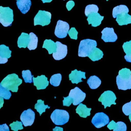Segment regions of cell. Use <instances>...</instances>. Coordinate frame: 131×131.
<instances>
[{"label": "cell", "mask_w": 131, "mask_h": 131, "mask_svg": "<svg viewBox=\"0 0 131 131\" xmlns=\"http://www.w3.org/2000/svg\"><path fill=\"white\" fill-rule=\"evenodd\" d=\"M116 83L119 90L131 89V71L129 69L123 68L119 71Z\"/></svg>", "instance_id": "cell-1"}, {"label": "cell", "mask_w": 131, "mask_h": 131, "mask_svg": "<svg viewBox=\"0 0 131 131\" xmlns=\"http://www.w3.org/2000/svg\"><path fill=\"white\" fill-rule=\"evenodd\" d=\"M22 80L19 78L17 74L12 73L4 78L0 85L9 91H11L12 92H17L18 91V86L22 83Z\"/></svg>", "instance_id": "cell-2"}, {"label": "cell", "mask_w": 131, "mask_h": 131, "mask_svg": "<svg viewBox=\"0 0 131 131\" xmlns=\"http://www.w3.org/2000/svg\"><path fill=\"white\" fill-rule=\"evenodd\" d=\"M97 46V42L95 40L85 39L80 41L78 48V56L87 57L91 51Z\"/></svg>", "instance_id": "cell-3"}, {"label": "cell", "mask_w": 131, "mask_h": 131, "mask_svg": "<svg viewBox=\"0 0 131 131\" xmlns=\"http://www.w3.org/2000/svg\"><path fill=\"white\" fill-rule=\"evenodd\" d=\"M50 117L55 125H61L68 122L70 116L67 111L63 110L56 109L52 112Z\"/></svg>", "instance_id": "cell-4"}, {"label": "cell", "mask_w": 131, "mask_h": 131, "mask_svg": "<svg viewBox=\"0 0 131 131\" xmlns=\"http://www.w3.org/2000/svg\"><path fill=\"white\" fill-rule=\"evenodd\" d=\"M13 21V10L9 7H0V22L4 27L11 26Z\"/></svg>", "instance_id": "cell-5"}, {"label": "cell", "mask_w": 131, "mask_h": 131, "mask_svg": "<svg viewBox=\"0 0 131 131\" xmlns=\"http://www.w3.org/2000/svg\"><path fill=\"white\" fill-rule=\"evenodd\" d=\"M51 14L50 12L39 10L34 18V25H41L42 26L48 25L51 22Z\"/></svg>", "instance_id": "cell-6"}, {"label": "cell", "mask_w": 131, "mask_h": 131, "mask_svg": "<svg viewBox=\"0 0 131 131\" xmlns=\"http://www.w3.org/2000/svg\"><path fill=\"white\" fill-rule=\"evenodd\" d=\"M116 97L114 92L111 91H106L101 95L98 101L101 102L104 108H106V107H110L112 104H116Z\"/></svg>", "instance_id": "cell-7"}, {"label": "cell", "mask_w": 131, "mask_h": 131, "mask_svg": "<svg viewBox=\"0 0 131 131\" xmlns=\"http://www.w3.org/2000/svg\"><path fill=\"white\" fill-rule=\"evenodd\" d=\"M69 25L68 23L58 20L55 29V35L59 38L66 37L69 31Z\"/></svg>", "instance_id": "cell-8"}, {"label": "cell", "mask_w": 131, "mask_h": 131, "mask_svg": "<svg viewBox=\"0 0 131 131\" xmlns=\"http://www.w3.org/2000/svg\"><path fill=\"white\" fill-rule=\"evenodd\" d=\"M109 118L103 112L96 113L93 117L91 122L96 128H101L109 123Z\"/></svg>", "instance_id": "cell-9"}, {"label": "cell", "mask_w": 131, "mask_h": 131, "mask_svg": "<svg viewBox=\"0 0 131 131\" xmlns=\"http://www.w3.org/2000/svg\"><path fill=\"white\" fill-rule=\"evenodd\" d=\"M69 96L73 99V105H77L84 100L86 94L79 88L75 87L74 89H72L70 91Z\"/></svg>", "instance_id": "cell-10"}, {"label": "cell", "mask_w": 131, "mask_h": 131, "mask_svg": "<svg viewBox=\"0 0 131 131\" xmlns=\"http://www.w3.org/2000/svg\"><path fill=\"white\" fill-rule=\"evenodd\" d=\"M20 119L25 126H31L34 121L35 113L30 108L25 110L21 113Z\"/></svg>", "instance_id": "cell-11"}, {"label": "cell", "mask_w": 131, "mask_h": 131, "mask_svg": "<svg viewBox=\"0 0 131 131\" xmlns=\"http://www.w3.org/2000/svg\"><path fill=\"white\" fill-rule=\"evenodd\" d=\"M56 43L57 45L56 52L53 53L52 56L54 59L59 60L64 58L66 56L68 52L67 46L58 41H57Z\"/></svg>", "instance_id": "cell-12"}, {"label": "cell", "mask_w": 131, "mask_h": 131, "mask_svg": "<svg viewBox=\"0 0 131 131\" xmlns=\"http://www.w3.org/2000/svg\"><path fill=\"white\" fill-rule=\"evenodd\" d=\"M101 33V39L104 42H115L117 39V36L113 28H105Z\"/></svg>", "instance_id": "cell-13"}, {"label": "cell", "mask_w": 131, "mask_h": 131, "mask_svg": "<svg viewBox=\"0 0 131 131\" xmlns=\"http://www.w3.org/2000/svg\"><path fill=\"white\" fill-rule=\"evenodd\" d=\"M33 82L34 85L36 87L38 90L46 89L49 83L47 77L43 75L38 76L37 77H34L33 76Z\"/></svg>", "instance_id": "cell-14"}, {"label": "cell", "mask_w": 131, "mask_h": 131, "mask_svg": "<svg viewBox=\"0 0 131 131\" xmlns=\"http://www.w3.org/2000/svg\"><path fill=\"white\" fill-rule=\"evenodd\" d=\"M85 72H82L81 71H78L75 69L74 71H72L71 74L69 75V80L71 81L72 83L77 84L79 82H83L82 78L85 79Z\"/></svg>", "instance_id": "cell-15"}, {"label": "cell", "mask_w": 131, "mask_h": 131, "mask_svg": "<svg viewBox=\"0 0 131 131\" xmlns=\"http://www.w3.org/2000/svg\"><path fill=\"white\" fill-rule=\"evenodd\" d=\"M103 18L104 16H101L98 12H93L88 16L87 20L89 25H91L92 27H96L101 24Z\"/></svg>", "instance_id": "cell-16"}, {"label": "cell", "mask_w": 131, "mask_h": 131, "mask_svg": "<svg viewBox=\"0 0 131 131\" xmlns=\"http://www.w3.org/2000/svg\"><path fill=\"white\" fill-rule=\"evenodd\" d=\"M11 51L8 47L1 45L0 46V63H5L8 61V59L11 57Z\"/></svg>", "instance_id": "cell-17"}, {"label": "cell", "mask_w": 131, "mask_h": 131, "mask_svg": "<svg viewBox=\"0 0 131 131\" xmlns=\"http://www.w3.org/2000/svg\"><path fill=\"white\" fill-rule=\"evenodd\" d=\"M107 127L110 129H113L114 131H126L127 127L125 123L122 121H119L116 123L114 120L109 122Z\"/></svg>", "instance_id": "cell-18"}, {"label": "cell", "mask_w": 131, "mask_h": 131, "mask_svg": "<svg viewBox=\"0 0 131 131\" xmlns=\"http://www.w3.org/2000/svg\"><path fill=\"white\" fill-rule=\"evenodd\" d=\"M116 21L120 26L126 25L131 24V15L128 13H123L119 14L116 16Z\"/></svg>", "instance_id": "cell-19"}, {"label": "cell", "mask_w": 131, "mask_h": 131, "mask_svg": "<svg viewBox=\"0 0 131 131\" xmlns=\"http://www.w3.org/2000/svg\"><path fill=\"white\" fill-rule=\"evenodd\" d=\"M16 5L18 9L23 14H26L30 8L31 2L30 0H18Z\"/></svg>", "instance_id": "cell-20"}, {"label": "cell", "mask_w": 131, "mask_h": 131, "mask_svg": "<svg viewBox=\"0 0 131 131\" xmlns=\"http://www.w3.org/2000/svg\"><path fill=\"white\" fill-rule=\"evenodd\" d=\"M91 108H88L85 105L80 103L76 108V112L81 117L86 118L91 115Z\"/></svg>", "instance_id": "cell-21"}, {"label": "cell", "mask_w": 131, "mask_h": 131, "mask_svg": "<svg viewBox=\"0 0 131 131\" xmlns=\"http://www.w3.org/2000/svg\"><path fill=\"white\" fill-rule=\"evenodd\" d=\"M29 41H30L29 34L23 32L18 38L17 46L19 48H26L28 47Z\"/></svg>", "instance_id": "cell-22"}, {"label": "cell", "mask_w": 131, "mask_h": 131, "mask_svg": "<svg viewBox=\"0 0 131 131\" xmlns=\"http://www.w3.org/2000/svg\"><path fill=\"white\" fill-rule=\"evenodd\" d=\"M42 48H45L48 51L49 54H53L56 52L57 45L51 39H45L43 41Z\"/></svg>", "instance_id": "cell-23"}, {"label": "cell", "mask_w": 131, "mask_h": 131, "mask_svg": "<svg viewBox=\"0 0 131 131\" xmlns=\"http://www.w3.org/2000/svg\"><path fill=\"white\" fill-rule=\"evenodd\" d=\"M103 52L99 48L95 47L91 51L88 57H89L93 61H96L101 59L103 57Z\"/></svg>", "instance_id": "cell-24"}, {"label": "cell", "mask_w": 131, "mask_h": 131, "mask_svg": "<svg viewBox=\"0 0 131 131\" xmlns=\"http://www.w3.org/2000/svg\"><path fill=\"white\" fill-rule=\"evenodd\" d=\"M101 80L95 75L90 76L87 80V83L92 89H96L98 88L101 84Z\"/></svg>", "instance_id": "cell-25"}, {"label": "cell", "mask_w": 131, "mask_h": 131, "mask_svg": "<svg viewBox=\"0 0 131 131\" xmlns=\"http://www.w3.org/2000/svg\"><path fill=\"white\" fill-rule=\"evenodd\" d=\"M123 49L126 55L124 56L125 60L131 62V40L124 42L122 46Z\"/></svg>", "instance_id": "cell-26"}, {"label": "cell", "mask_w": 131, "mask_h": 131, "mask_svg": "<svg viewBox=\"0 0 131 131\" xmlns=\"http://www.w3.org/2000/svg\"><path fill=\"white\" fill-rule=\"evenodd\" d=\"M30 41L28 43L27 48L29 50H35L37 47L38 38L37 36L33 32H31L29 34Z\"/></svg>", "instance_id": "cell-27"}, {"label": "cell", "mask_w": 131, "mask_h": 131, "mask_svg": "<svg viewBox=\"0 0 131 131\" xmlns=\"http://www.w3.org/2000/svg\"><path fill=\"white\" fill-rule=\"evenodd\" d=\"M128 8L127 7L124 5H121L117 6L113 8L112 15L114 18H116V16L118 14L123 13H128Z\"/></svg>", "instance_id": "cell-28"}, {"label": "cell", "mask_w": 131, "mask_h": 131, "mask_svg": "<svg viewBox=\"0 0 131 131\" xmlns=\"http://www.w3.org/2000/svg\"><path fill=\"white\" fill-rule=\"evenodd\" d=\"M50 107L48 105L44 104V101L41 99H38L37 103L35 104L34 108L39 113V115L41 116L42 113L46 111V108H49Z\"/></svg>", "instance_id": "cell-29"}, {"label": "cell", "mask_w": 131, "mask_h": 131, "mask_svg": "<svg viewBox=\"0 0 131 131\" xmlns=\"http://www.w3.org/2000/svg\"><path fill=\"white\" fill-rule=\"evenodd\" d=\"M61 78L62 76L60 73L55 74L51 76L50 79V83L54 86H58L60 83Z\"/></svg>", "instance_id": "cell-30"}, {"label": "cell", "mask_w": 131, "mask_h": 131, "mask_svg": "<svg viewBox=\"0 0 131 131\" xmlns=\"http://www.w3.org/2000/svg\"><path fill=\"white\" fill-rule=\"evenodd\" d=\"M98 10L99 8L97 5L94 4L89 5L86 6L85 8L84 13L86 16H88L92 13L98 12Z\"/></svg>", "instance_id": "cell-31"}, {"label": "cell", "mask_w": 131, "mask_h": 131, "mask_svg": "<svg viewBox=\"0 0 131 131\" xmlns=\"http://www.w3.org/2000/svg\"><path fill=\"white\" fill-rule=\"evenodd\" d=\"M22 77L26 83H32L33 76L29 70H23L22 71Z\"/></svg>", "instance_id": "cell-32"}, {"label": "cell", "mask_w": 131, "mask_h": 131, "mask_svg": "<svg viewBox=\"0 0 131 131\" xmlns=\"http://www.w3.org/2000/svg\"><path fill=\"white\" fill-rule=\"evenodd\" d=\"M11 96V93L9 90L0 85V97L5 99L8 100L10 98Z\"/></svg>", "instance_id": "cell-33"}, {"label": "cell", "mask_w": 131, "mask_h": 131, "mask_svg": "<svg viewBox=\"0 0 131 131\" xmlns=\"http://www.w3.org/2000/svg\"><path fill=\"white\" fill-rule=\"evenodd\" d=\"M23 122L18 121L13 122V123L10 124V126L11 128V129L14 131H17L19 129H23Z\"/></svg>", "instance_id": "cell-34"}, {"label": "cell", "mask_w": 131, "mask_h": 131, "mask_svg": "<svg viewBox=\"0 0 131 131\" xmlns=\"http://www.w3.org/2000/svg\"><path fill=\"white\" fill-rule=\"evenodd\" d=\"M122 111L126 116H128L131 114V101L123 105Z\"/></svg>", "instance_id": "cell-35"}, {"label": "cell", "mask_w": 131, "mask_h": 131, "mask_svg": "<svg viewBox=\"0 0 131 131\" xmlns=\"http://www.w3.org/2000/svg\"><path fill=\"white\" fill-rule=\"evenodd\" d=\"M68 34L71 39H74L75 40L77 39L78 32L74 27H72L69 30Z\"/></svg>", "instance_id": "cell-36"}, {"label": "cell", "mask_w": 131, "mask_h": 131, "mask_svg": "<svg viewBox=\"0 0 131 131\" xmlns=\"http://www.w3.org/2000/svg\"><path fill=\"white\" fill-rule=\"evenodd\" d=\"M63 105L66 106H70L72 103L73 102V99L70 96H68L66 97H63Z\"/></svg>", "instance_id": "cell-37"}, {"label": "cell", "mask_w": 131, "mask_h": 131, "mask_svg": "<svg viewBox=\"0 0 131 131\" xmlns=\"http://www.w3.org/2000/svg\"><path fill=\"white\" fill-rule=\"evenodd\" d=\"M74 5H75V3L74 1H70L67 3L66 7L68 11H70L72 9V8L74 6Z\"/></svg>", "instance_id": "cell-38"}, {"label": "cell", "mask_w": 131, "mask_h": 131, "mask_svg": "<svg viewBox=\"0 0 131 131\" xmlns=\"http://www.w3.org/2000/svg\"><path fill=\"white\" fill-rule=\"evenodd\" d=\"M1 131H9L8 126L6 124H3L0 125Z\"/></svg>", "instance_id": "cell-39"}, {"label": "cell", "mask_w": 131, "mask_h": 131, "mask_svg": "<svg viewBox=\"0 0 131 131\" xmlns=\"http://www.w3.org/2000/svg\"><path fill=\"white\" fill-rule=\"evenodd\" d=\"M53 131H62L63 128L62 127H60L56 126L53 129Z\"/></svg>", "instance_id": "cell-40"}, {"label": "cell", "mask_w": 131, "mask_h": 131, "mask_svg": "<svg viewBox=\"0 0 131 131\" xmlns=\"http://www.w3.org/2000/svg\"><path fill=\"white\" fill-rule=\"evenodd\" d=\"M4 103V98L0 97V108H1L3 106Z\"/></svg>", "instance_id": "cell-41"}, {"label": "cell", "mask_w": 131, "mask_h": 131, "mask_svg": "<svg viewBox=\"0 0 131 131\" xmlns=\"http://www.w3.org/2000/svg\"><path fill=\"white\" fill-rule=\"evenodd\" d=\"M52 0H41V1L43 3H50L51 2Z\"/></svg>", "instance_id": "cell-42"}, {"label": "cell", "mask_w": 131, "mask_h": 131, "mask_svg": "<svg viewBox=\"0 0 131 131\" xmlns=\"http://www.w3.org/2000/svg\"><path fill=\"white\" fill-rule=\"evenodd\" d=\"M128 116H129V117H128V119H129V120H130V122H131V114H130Z\"/></svg>", "instance_id": "cell-43"}, {"label": "cell", "mask_w": 131, "mask_h": 131, "mask_svg": "<svg viewBox=\"0 0 131 131\" xmlns=\"http://www.w3.org/2000/svg\"><path fill=\"white\" fill-rule=\"evenodd\" d=\"M106 1H108V0H106Z\"/></svg>", "instance_id": "cell-44"}, {"label": "cell", "mask_w": 131, "mask_h": 131, "mask_svg": "<svg viewBox=\"0 0 131 131\" xmlns=\"http://www.w3.org/2000/svg\"><path fill=\"white\" fill-rule=\"evenodd\" d=\"M17 1H18V0H17Z\"/></svg>", "instance_id": "cell-45"}]
</instances>
